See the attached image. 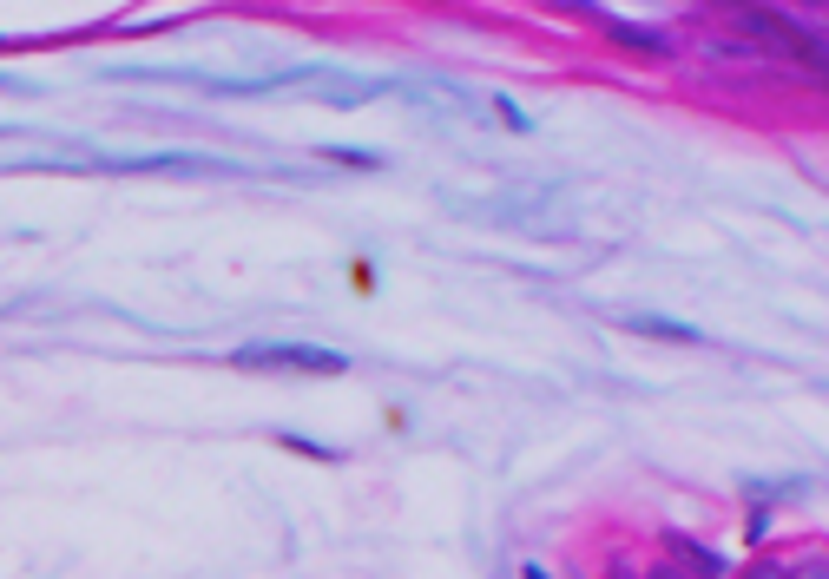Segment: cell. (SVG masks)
Masks as SVG:
<instances>
[{"instance_id":"cell-1","label":"cell","mask_w":829,"mask_h":579,"mask_svg":"<svg viewBox=\"0 0 829 579\" xmlns=\"http://www.w3.org/2000/svg\"><path fill=\"white\" fill-rule=\"evenodd\" d=\"M237 369H270V376H343L349 362L336 356V349H303V343H251V349H237Z\"/></svg>"},{"instance_id":"cell-2","label":"cell","mask_w":829,"mask_h":579,"mask_svg":"<svg viewBox=\"0 0 829 579\" xmlns=\"http://www.w3.org/2000/svg\"><path fill=\"white\" fill-rule=\"evenodd\" d=\"M665 553H672L678 573H698V579H724V573H731V560L711 553V547H698L691 533H665Z\"/></svg>"},{"instance_id":"cell-3","label":"cell","mask_w":829,"mask_h":579,"mask_svg":"<svg viewBox=\"0 0 829 579\" xmlns=\"http://www.w3.org/2000/svg\"><path fill=\"white\" fill-rule=\"evenodd\" d=\"M626 329H639V336H665V343H698L685 323H665V316H626Z\"/></svg>"},{"instance_id":"cell-4","label":"cell","mask_w":829,"mask_h":579,"mask_svg":"<svg viewBox=\"0 0 829 579\" xmlns=\"http://www.w3.org/2000/svg\"><path fill=\"white\" fill-rule=\"evenodd\" d=\"M329 158H336V165H362V172L376 165V158H369V152H349V145H329Z\"/></svg>"},{"instance_id":"cell-5","label":"cell","mask_w":829,"mask_h":579,"mask_svg":"<svg viewBox=\"0 0 829 579\" xmlns=\"http://www.w3.org/2000/svg\"><path fill=\"white\" fill-rule=\"evenodd\" d=\"M790 579H829V566H823V560H810V566H797Z\"/></svg>"},{"instance_id":"cell-6","label":"cell","mask_w":829,"mask_h":579,"mask_svg":"<svg viewBox=\"0 0 829 579\" xmlns=\"http://www.w3.org/2000/svg\"><path fill=\"white\" fill-rule=\"evenodd\" d=\"M744 579H783V573H777V566L764 560V566H751V573H744Z\"/></svg>"},{"instance_id":"cell-7","label":"cell","mask_w":829,"mask_h":579,"mask_svg":"<svg viewBox=\"0 0 829 579\" xmlns=\"http://www.w3.org/2000/svg\"><path fill=\"white\" fill-rule=\"evenodd\" d=\"M606 579H632V566H626V560H612V573H606Z\"/></svg>"},{"instance_id":"cell-8","label":"cell","mask_w":829,"mask_h":579,"mask_svg":"<svg viewBox=\"0 0 829 579\" xmlns=\"http://www.w3.org/2000/svg\"><path fill=\"white\" fill-rule=\"evenodd\" d=\"M520 579H553V573H540V566H520Z\"/></svg>"}]
</instances>
